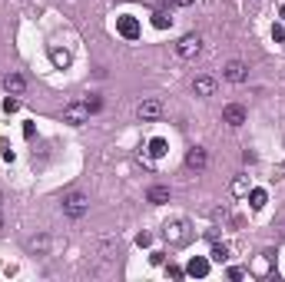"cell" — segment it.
Segmentation results:
<instances>
[{
    "mask_svg": "<svg viewBox=\"0 0 285 282\" xmlns=\"http://www.w3.org/2000/svg\"><path fill=\"white\" fill-rule=\"evenodd\" d=\"M163 236H166V242H169V246H186L189 239H192V232H189V223H186V219H173V223H166Z\"/></svg>",
    "mask_w": 285,
    "mask_h": 282,
    "instance_id": "1",
    "label": "cell"
},
{
    "mask_svg": "<svg viewBox=\"0 0 285 282\" xmlns=\"http://www.w3.org/2000/svg\"><path fill=\"white\" fill-rule=\"evenodd\" d=\"M87 209H90V196H87V193H66V196H63V213H66L70 219L87 216Z\"/></svg>",
    "mask_w": 285,
    "mask_h": 282,
    "instance_id": "2",
    "label": "cell"
},
{
    "mask_svg": "<svg viewBox=\"0 0 285 282\" xmlns=\"http://www.w3.org/2000/svg\"><path fill=\"white\" fill-rule=\"evenodd\" d=\"M176 54L183 56V60H196V56L202 54V40H199L196 33H186V37L176 44Z\"/></svg>",
    "mask_w": 285,
    "mask_h": 282,
    "instance_id": "3",
    "label": "cell"
},
{
    "mask_svg": "<svg viewBox=\"0 0 285 282\" xmlns=\"http://www.w3.org/2000/svg\"><path fill=\"white\" fill-rule=\"evenodd\" d=\"M136 116L142 119V123H153V119H159L163 116V103H159V100H140V103H136Z\"/></svg>",
    "mask_w": 285,
    "mask_h": 282,
    "instance_id": "4",
    "label": "cell"
},
{
    "mask_svg": "<svg viewBox=\"0 0 285 282\" xmlns=\"http://www.w3.org/2000/svg\"><path fill=\"white\" fill-rule=\"evenodd\" d=\"M116 30H120V37H126V40H140L142 27L133 13H123V17H116Z\"/></svg>",
    "mask_w": 285,
    "mask_h": 282,
    "instance_id": "5",
    "label": "cell"
},
{
    "mask_svg": "<svg viewBox=\"0 0 285 282\" xmlns=\"http://www.w3.org/2000/svg\"><path fill=\"white\" fill-rule=\"evenodd\" d=\"M222 76H226L229 83H245V76H249V66L242 63V60H229V63H226V70H222Z\"/></svg>",
    "mask_w": 285,
    "mask_h": 282,
    "instance_id": "6",
    "label": "cell"
},
{
    "mask_svg": "<svg viewBox=\"0 0 285 282\" xmlns=\"http://www.w3.org/2000/svg\"><path fill=\"white\" fill-rule=\"evenodd\" d=\"M222 123H226V126H242V123H245V107H242V103L222 107Z\"/></svg>",
    "mask_w": 285,
    "mask_h": 282,
    "instance_id": "7",
    "label": "cell"
},
{
    "mask_svg": "<svg viewBox=\"0 0 285 282\" xmlns=\"http://www.w3.org/2000/svg\"><path fill=\"white\" fill-rule=\"evenodd\" d=\"M87 116H90L87 103H70V107L63 110V119H66V123H73V126H83V123H87Z\"/></svg>",
    "mask_w": 285,
    "mask_h": 282,
    "instance_id": "8",
    "label": "cell"
},
{
    "mask_svg": "<svg viewBox=\"0 0 285 282\" xmlns=\"http://www.w3.org/2000/svg\"><path fill=\"white\" fill-rule=\"evenodd\" d=\"M186 166H189V169H196V173H202V169L209 166V153L202 150V146H192V150L186 153Z\"/></svg>",
    "mask_w": 285,
    "mask_h": 282,
    "instance_id": "9",
    "label": "cell"
},
{
    "mask_svg": "<svg viewBox=\"0 0 285 282\" xmlns=\"http://www.w3.org/2000/svg\"><path fill=\"white\" fill-rule=\"evenodd\" d=\"M186 276H192V279H206L209 276V259L206 256H192L186 266Z\"/></svg>",
    "mask_w": 285,
    "mask_h": 282,
    "instance_id": "10",
    "label": "cell"
},
{
    "mask_svg": "<svg viewBox=\"0 0 285 282\" xmlns=\"http://www.w3.org/2000/svg\"><path fill=\"white\" fill-rule=\"evenodd\" d=\"M3 87H7V93H13V97H20L23 90H27V80H23L20 73H7V76H3Z\"/></svg>",
    "mask_w": 285,
    "mask_h": 282,
    "instance_id": "11",
    "label": "cell"
},
{
    "mask_svg": "<svg viewBox=\"0 0 285 282\" xmlns=\"http://www.w3.org/2000/svg\"><path fill=\"white\" fill-rule=\"evenodd\" d=\"M192 90H196V97H212V93H216V80H212V76H196Z\"/></svg>",
    "mask_w": 285,
    "mask_h": 282,
    "instance_id": "12",
    "label": "cell"
},
{
    "mask_svg": "<svg viewBox=\"0 0 285 282\" xmlns=\"http://www.w3.org/2000/svg\"><path fill=\"white\" fill-rule=\"evenodd\" d=\"M269 272H272V252H262L252 262V276H269Z\"/></svg>",
    "mask_w": 285,
    "mask_h": 282,
    "instance_id": "13",
    "label": "cell"
},
{
    "mask_svg": "<svg viewBox=\"0 0 285 282\" xmlns=\"http://www.w3.org/2000/svg\"><path fill=\"white\" fill-rule=\"evenodd\" d=\"M27 249H30L33 256H47V249H50V236H33L30 242H27Z\"/></svg>",
    "mask_w": 285,
    "mask_h": 282,
    "instance_id": "14",
    "label": "cell"
},
{
    "mask_svg": "<svg viewBox=\"0 0 285 282\" xmlns=\"http://www.w3.org/2000/svg\"><path fill=\"white\" fill-rule=\"evenodd\" d=\"M146 199H149L153 206H163V203H169V186H153Z\"/></svg>",
    "mask_w": 285,
    "mask_h": 282,
    "instance_id": "15",
    "label": "cell"
},
{
    "mask_svg": "<svg viewBox=\"0 0 285 282\" xmlns=\"http://www.w3.org/2000/svg\"><path fill=\"white\" fill-rule=\"evenodd\" d=\"M166 150H169V143L163 140V136H153V140H149V156H153V160H159V156H166Z\"/></svg>",
    "mask_w": 285,
    "mask_h": 282,
    "instance_id": "16",
    "label": "cell"
},
{
    "mask_svg": "<svg viewBox=\"0 0 285 282\" xmlns=\"http://www.w3.org/2000/svg\"><path fill=\"white\" fill-rule=\"evenodd\" d=\"M50 60H53V66H60V70H63V66H70V60H73V56H70V50L53 47V50H50Z\"/></svg>",
    "mask_w": 285,
    "mask_h": 282,
    "instance_id": "17",
    "label": "cell"
},
{
    "mask_svg": "<svg viewBox=\"0 0 285 282\" xmlns=\"http://www.w3.org/2000/svg\"><path fill=\"white\" fill-rule=\"evenodd\" d=\"M265 199H269V196H265V189H249V206H252V209H262Z\"/></svg>",
    "mask_w": 285,
    "mask_h": 282,
    "instance_id": "18",
    "label": "cell"
},
{
    "mask_svg": "<svg viewBox=\"0 0 285 282\" xmlns=\"http://www.w3.org/2000/svg\"><path fill=\"white\" fill-rule=\"evenodd\" d=\"M169 23H173V17H169L166 10H156V13H153V27H156V30H166Z\"/></svg>",
    "mask_w": 285,
    "mask_h": 282,
    "instance_id": "19",
    "label": "cell"
},
{
    "mask_svg": "<svg viewBox=\"0 0 285 282\" xmlns=\"http://www.w3.org/2000/svg\"><path fill=\"white\" fill-rule=\"evenodd\" d=\"M209 259L226 262V259H229V246H219V242H216V246H212V252H209Z\"/></svg>",
    "mask_w": 285,
    "mask_h": 282,
    "instance_id": "20",
    "label": "cell"
},
{
    "mask_svg": "<svg viewBox=\"0 0 285 282\" xmlns=\"http://www.w3.org/2000/svg\"><path fill=\"white\" fill-rule=\"evenodd\" d=\"M0 156H3V160H7V163H13V156H17V153H13L10 140H0Z\"/></svg>",
    "mask_w": 285,
    "mask_h": 282,
    "instance_id": "21",
    "label": "cell"
},
{
    "mask_svg": "<svg viewBox=\"0 0 285 282\" xmlns=\"http://www.w3.org/2000/svg\"><path fill=\"white\" fill-rule=\"evenodd\" d=\"M17 110H20V100H17V97L3 100V113H17Z\"/></svg>",
    "mask_w": 285,
    "mask_h": 282,
    "instance_id": "22",
    "label": "cell"
},
{
    "mask_svg": "<svg viewBox=\"0 0 285 282\" xmlns=\"http://www.w3.org/2000/svg\"><path fill=\"white\" fill-rule=\"evenodd\" d=\"M166 276H169V279H183L186 269H179V266H166Z\"/></svg>",
    "mask_w": 285,
    "mask_h": 282,
    "instance_id": "23",
    "label": "cell"
},
{
    "mask_svg": "<svg viewBox=\"0 0 285 282\" xmlns=\"http://www.w3.org/2000/svg\"><path fill=\"white\" fill-rule=\"evenodd\" d=\"M272 40H275V44H282V40H285V27H282V23H275V27H272Z\"/></svg>",
    "mask_w": 285,
    "mask_h": 282,
    "instance_id": "24",
    "label": "cell"
},
{
    "mask_svg": "<svg viewBox=\"0 0 285 282\" xmlns=\"http://www.w3.org/2000/svg\"><path fill=\"white\" fill-rule=\"evenodd\" d=\"M99 107H103V100H99V97H90V100H87V110H90V113H96Z\"/></svg>",
    "mask_w": 285,
    "mask_h": 282,
    "instance_id": "25",
    "label": "cell"
},
{
    "mask_svg": "<svg viewBox=\"0 0 285 282\" xmlns=\"http://www.w3.org/2000/svg\"><path fill=\"white\" fill-rule=\"evenodd\" d=\"M136 242H140V246H153V236H149V232H140Z\"/></svg>",
    "mask_w": 285,
    "mask_h": 282,
    "instance_id": "26",
    "label": "cell"
},
{
    "mask_svg": "<svg viewBox=\"0 0 285 282\" xmlns=\"http://www.w3.org/2000/svg\"><path fill=\"white\" fill-rule=\"evenodd\" d=\"M242 276H245V272H242V269H239V266H232V269H229V279H236V282H239V279H242Z\"/></svg>",
    "mask_w": 285,
    "mask_h": 282,
    "instance_id": "27",
    "label": "cell"
},
{
    "mask_svg": "<svg viewBox=\"0 0 285 282\" xmlns=\"http://www.w3.org/2000/svg\"><path fill=\"white\" fill-rule=\"evenodd\" d=\"M176 7H189V3H196V0H173Z\"/></svg>",
    "mask_w": 285,
    "mask_h": 282,
    "instance_id": "28",
    "label": "cell"
},
{
    "mask_svg": "<svg viewBox=\"0 0 285 282\" xmlns=\"http://www.w3.org/2000/svg\"><path fill=\"white\" fill-rule=\"evenodd\" d=\"M279 229H282V236H285V216H282V219H279Z\"/></svg>",
    "mask_w": 285,
    "mask_h": 282,
    "instance_id": "29",
    "label": "cell"
},
{
    "mask_svg": "<svg viewBox=\"0 0 285 282\" xmlns=\"http://www.w3.org/2000/svg\"><path fill=\"white\" fill-rule=\"evenodd\" d=\"M279 176H285V166H279Z\"/></svg>",
    "mask_w": 285,
    "mask_h": 282,
    "instance_id": "30",
    "label": "cell"
},
{
    "mask_svg": "<svg viewBox=\"0 0 285 282\" xmlns=\"http://www.w3.org/2000/svg\"><path fill=\"white\" fill-rule=\"evenodd\" d=\"M282 20H285V7H282Z\"/></svg>",
    "mask_w": 285,
    "mask_h": 282,
    "instance_id": "31",
    "label": "cell"
}]
</instances>
